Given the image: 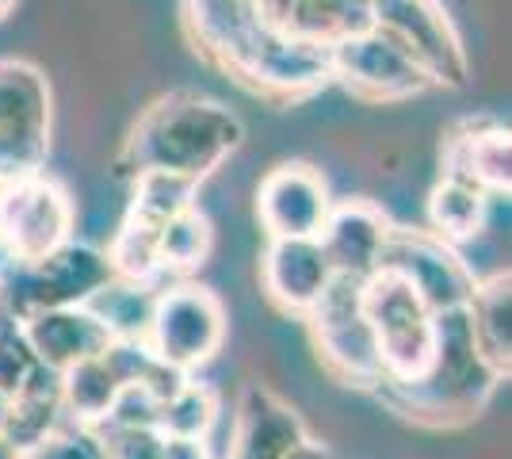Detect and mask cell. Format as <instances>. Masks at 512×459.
I'll use <instances>...</instances> for the list:
<instances>
[{"label":"cell","mask_w":512,"mask_h":459,"mask_svg":"<svg viewBox=\"0 0 512 459\" xmlns=\"http://www.w3.org/2000/svg\"><path fill=\"white\" fill-rule=\"evenodd\" d=\"M195 54L264 100L291 104L318 81V50L260 20L253 0H184Z\"/></svg>","instance_id":"cell-1"},{"label":"cell","mask_w":512,"mask_h":459,"mask_svg":"<svg viewBox=\"0 0 512 459\" xmlns=\"http://www.w3.org/2000/svg\"><path fill=\"white\" fill-rule=\"evenodd\" d=\"M241 142L245 123L226 104L199 92H169L138 115L115 157V173L123 180L172 173L203 184Z\"/></svg>","instance_id":"cell-2"},{"label":"cell","mask_w":512,"mask_h":459,"mask_svg":"<svg viewBox=\"0 0 512 459\" xmlns=\"http://www.w3.org/2000/svg\"><path fill=\"white\" fill-rule=\"evenodd\" d=\"M497 383L501 379L486 368V360L470 341L467 314L448 310V314H436V352H432L428 372L413 383L383 379L375 394L406 421L444 429V425H463L482 414Z\"/></svg>","instance_id":"cell-3"},{"label":"cell","mask_w":512,"mask_h":459,"mask_svg":"<svg viewBox=\"0 0 512 459\" xmlns=\"http://www.w3.org/2000/svg\"><path fill=\"white\" fill-rule=\"evenodd\" d=\"M363 318L386 383H413L428 372L436 352V314L402 276L379 268L363 280Z\"/></svg>","instance_id":"cell-4"},{"label":"cell","mask_w":512,"mask_h":459,"mask_svg":"<svg viewBox=\"0 0 512 459\" xmlns=\"http://www.w3.org/2000/svg\"><path fill=\"white\" fill-rule=\"evenodd\" d=\"M226 341V306L211 287L176 284L153 295L146 345L176 375L192 379L195 368L211 364Z\"/></svg>","instance_id":"cell-5"},{"label":"cell","mask_w":512,"mask_h":459,"mask_svg":"<svg viewBox=\"0 0 512 459\" xmlns=\"http://www.w3.org/2000/svg\"><path fill=\"white\" fill-rule=\"evenodd\" d=\"M73 241V199L46 173L0 180V261L27 268Z\"/></svg>","instance_id":"cell-6"},{"label":"cell","mask_w":512,"mask_h":459,"mask_svg":"<svg viewBox=\"0 0 512 459\" xmlns=\"http://www.w3.org/2000/svg\"><path fill=\"white\" fill-rule=\"evenodd\" d=\"M54 96L39 66L0 58V180L46 173Z\"/></svg>","instance_id":"cell-7"},{"label":"cell","mask_w":512,"mask_h":459,"mask_svg":"<svg viewBox=\"0 0 512 459\" xmlns=\"http://www.w3.org/2000/svg\"><path fill=\"white\" fill-rule=\"evenodd\" d=\"M306 326L314 337L318 360L337 383L363 387V391H375L383 383L379 352H375L371 329L363 318V280L333 276L329 291L306 314Z\"/></svg>","instance_id":"cell-8"},{"label":"cell","mask_w":512,"mask_h":459,"mask_svg":"<svg viewBox=\"0 0 512 459\" xmlns=\"http://www.w3.org/2000/svg\"><path fill=\"white\" fill-rule=\"evenodd\" d=\"M367 8L371 27L402 46L432 85H467V46L440 0H367Z\"/></svg>","instance_id":"cell-9"},{"label":"cell","mask_w":512,"mask_h":459,"mask_svg":"<svg viewBox=\"0 0 512 459\" xmlns=\"http://www.w3.org/2000/svg\"><path fill=\"white\" fill-rule=\"evenodd\" d=\"M115 276L100 249L65 241L50 257L27 268H12L4 280V306L16 318H27L35 310H58V306H85L96 291H104Z\"/></svg>","instance_id":"cell-10"},{"label":"cell","mask_w":512,"mask_h":459,"mask_svg":"<svg viewBox=\"0 0 512 459\" xmlns=\"http://www.w3.org/2000/svg\"><path fill=\"white\" fill-rule=\"evenodd\" d=\"M379 268L402 276L432 314L463 310L478 284V276L470 272V264L459 257L455 245L440 241L432 230H409V226H390Z\"/></svg>","instance_id":"cell-11"},{"label":"cell","mask_w":512,"mask_h":459,"mask_svg":"<svg viewBox=\"0 0 512 459\" xmlns=\"http://www.w3.org/2000/svg\"><path fill=\"white\" fill-rule=\"evenodd\" d=\"M329 77L367 104H402L432 88L421 66L375 27L329 46Z\"/></svg>","instance_id":"cell-12"},{"label":"cell","mask_w":512,"mask_h":459,"mask_svg":"<svg viewBox=\"0 0 512 459\" xmlns=\"http://www.w3.org/2000/svg\"><path fill=\"white\" fill-rule=\"evenodd\" d=\"M333 199L329 184L306 161H283L256 188V219L272 238H318Z\"/></svg>","instance_id":"cell-13"},{"label":"cell","mask_w":512,"mask_h":459,"mask_svg":"<svg viewBox=\"0 0 512 459\" xmlns=\"http://www.w3.org/2000/svg\"><path fill=\"white\" fill-rule=\"evenodd\" d=\"M23 345L31 349L35 364L46 372L62 375L92 356H104L115 341L111 329L88 310V306H58V310H35L27 318H16Z\"/></svg>","instance_id":"cell-14"},{"label":"cell","mask_w":512,"mask_h":459,"mask_svg":"<svg viewBox=\"0 0 512 459\" xmlns=\"http://www.w3.org/2000/svg\"><path fill=\"white\" fill-rule=\"evenodd\" d=\"M394 222L386 219V211L371 199H344L333 203L325 226L318 234V245L325 261L333 268V276L344 280H367L379 272V253Z\"/></svg>","instance_id":"cell-15"},{"label":"cell","mask_w":512,"mask_h":459,"mask_svg":"<svg viewBox=\"0 0 512 459\" xmlns=\"http://www.w3.org/2000/svg\"><path fill=\"white\" fill-rule=\"evenodd\" d=\"M333 284L318 238H272L260 257V287L283 314L306 318Z\"/></svg>","instance_id":"cell-16"},{"label":"cell","mask_w":512,"mask_h":459,"mask_svg":"<svg viewBox=\"0 0 512 459\" xmlns=\"http://www.w3.org/2000/svg\"><path fill=\"white\" fill-rule=\"evenodd\" d=\"M444 176L467 180L490 199L509 196L512 188V138L497 119H463L444 138Z\"/></svg>","instance_id":"cell-17"},{"label":"cell","mask_w":512,"mask_h":459,"mask_svg":"<svg viewBox=\"0 0 512 459\" xmlns=\"http://www.w3.org/2000/svg\"><path fill=\"white\" fill-rule=\"evenodd\" d=\"M306 440V425L295 406L276 391L249 383L237 398L230 459H287Z\"/></svg>","instance_id":"cell-18"},{"label":"cell","mask_w":512,"mask_h":459,"mask_svg":"<svg viewBox=\"0 0 512 459\" xmlns=\"http://www.w3.org/2000/svg\"><path fill=\"white\" fill-rule=\"evenodd\" d=\"M253 4L260 20L276 27L279 35L325 46V50L371 27L367 0H253Z\"/></svg>","instance_id":"cell-19"},{"label":"cell","mask_w":512,"mask_h":459,"mask_svg":"<svg viewBox=\"0 0 512 459\" xmlns=\"http://www.w3.org/2000/svg\"><path fill=\"white\" fill-rule=\"evenodd\" d=\"M470 326V341L478 356L486 360L497 379H509L512 372V276L493 272L490 280H478L474 295L463 306Z\"/></svg>","instance_id":"cell-20"},{"label":"cell","mask_w":512,"mask_h":459,"mask_svg":"<svg viewBox=\"0 0 512 459\" xmlns=\"http://www.w3.org/2000/svg\"><path fill=\"white\" fill-rule=\"evenodd\" d=\"M58 421H62V387H58V375L35 364V372L27 375V383L4 406L0 440L12 444L20 456H27L50 433H58Z\"/></svg>","instance_id":"cell-21"},{"label":"cell","mask_w":512,"mask_h":459,"mask_svg":"<svg viewBox=\"0 0 512 459\" xmlns=\"http://www.w3.org/2000/svg\"><path fill=\"white\" fill-rule=\"evenodd\" d=\"M490 203L493 199L482 188L455 180V176H440V184L428 192V230L448 245L474 241L486 230Z\"/></svg>","instance_id":"cell-22"},{"label":"cell","mask_w":512,"mask_h":459,"mask_svg":"<svg viewBox=\"0 0 512 459\" xmlns=\"http://www.w3.org/2000/svg\"><path fill=\"white\" fill-rule=\"evenodd\" d=\"M58 387H62V414L73 417L77 429L104 425L119 402V394H123V383H119L115 368L107 364V356H92L85 364L62 372Z\"/></svg>","instance_id":"cell-23"},{"label":"cell","mask_w":512,"mask_h":459,"mask_svg":"<svg viewBox=\"0 0 512 459\" xmlns=\"http://www.w3.org/2000/svg\"><path fill=\"white\" fill-rule=\"evenodd\" d=\"M153 287L127 284V280H111L104 291H96L88 299V310L111 329L115 341H146V326H150L153 310Z\"/></svg>","instance_id":"cell-24"},{"label":"cell","mask_w":512,"mask_h":459,"mask_svg":"<svg viewBox=\"0 0 512 459\" xmlns=\"http://www.w3.org/2000/svg\"><path fill=\"white\" fill-rule=\"evenodd\" d=\"M130 184H134V196H130L127 219L146 222L153 230H161L180 211H188L195 203V192H199L195 180H184V176L172 173H142L134 176Z\"/></svg>","instance_id":"cell-25"},{"label":"cell","mask_w":512,"mask_h":459,"mask_svg":"<svg viewBox=\"0 0 512 459\" xmlns=\"http://www.w3.org/2000/svg\"><path fill=\"white\" fill-rule=\"evenodd\" d=\"M211 245H214L211 219L192 203L188 211H180L176 219L165 222L161 234H157L161 272H195L199 264L211 257Z\"/></svg>","instance_id":"cell-26"},{"label":"cell","mask_w":512,"mask_h":459,"mask_svg":"<svg viewBox=\"0 0 512 459\" xmlns=\"http://www.w3.org/2000/svg\"><path fill=\"white\" fill-rule=\"evenodd\" d=\"M157 234L146 222L123 219L119 234L107 245V264H111V276L115 280H127V284L153 287V280L161 276V253H157Z\"/></svg>","instance_id":"cell-27"},{"label":"cell","mask_w":512,"mask_h":459,"mask_svg":"<svg viewBox=\"0 0 512 459\" xmlns=\"http://www.w3.org/2000/svg\"><path fill=\"white\" fill-rule=\"evenodd\" d=\"M214 417H218V394L195 379H184L176 391L161 402V414H157V429L165 437H192L207 440Z\"/></svg>","instance_id":"cell-28"},{"label":"cell","mask_w":512,"mask_h":459,"mask_svg":"<svg viewBox=\"0 0 512 459\" xmlns=\"http://www.w3.org/2000/svg\"><path fill=\"white\" fill-rule=\"evenodd\" d=\"M104 459H161L165 433L157 425H115L104 421L92 429Z\"/></svg>","instance_id":"cell-29"},{"label":"cell","mask_w":512,"mask_h":459,"mask_svg":"<svg viewBox=\"0 0 512 459\" xmlns=\"http://www.w3.org/2000/svg\"><path fill=\"white\" fill-rule=\"evenodd\" d=\"M35 372V356L23 345L16 322L8 329H0V394L12 398L27 383V375Z\"/></svg>","instance_id":"cell-30"},{"label":"cell","mask_w":512,"mask_h":459,"mask_svg":"<svg viewBox=\"0 0 512 459\" xmlns=\"http://www.w3.org/2000/svg\"><path fill=\"white\" fill-rule=\"evenodd\" d=\"M23 459H104L100 456V444L92 437V429H58L39 444L31 448Z\"/></svg>","instance_id":"cell-31"},{"label":"cell","mask_w":512,"mask_h":459,"mask_svg":"<svg viewBox=\"0 0 512 459\" xmlns=\"http://www.w3.org/2000/svg\"><path fill=\"white\" fill-rule=\"evenodd\" d=\"M161 459H211V448H207V440H192V437H165V448H161Z\"/></svg>","instance_id":"cell-32"},{"label":"cell","mask_w":512,"mask_h":459,"mask_svg":"<svg viewBox=\"0 0 512 459\" xmlns=\"http://www.w3.org/2000/svg\"><path fill=\"white\" fill-rule=\"evenodd\" d=\"M287 459H333V452H329V448H325V444H318V440H302L299 448H295V452H291V456Z\"/></svg>","instance_id":"cell-33"},{"label":"cell","mask_w":512,"mask_h":459,"mask_svg":"<svg viewBox=\"0 0 512 459\" xmlns=\"http://www.w3.org/2000/svg\"><path fill=\"white\" fill-rule=\"evenodd\" d=\"M0 459H23V456L12 448V444H4V440H0Z\"/></svg>","instance_id":"cell-34"},{"label":"cell","mask_w":512,"mask_h":459,"mask_svg":"<svg viewBox=\"0 0 512 459\" xmlns=\"http://www.w3.org/2000/svg\"><path fill=\"white\" fill-rule=\"evenodd\" d=\"M12 8H16V0H0V20H8V16H12Z\"/></svg>","instance_id":"cell-35"},{"label":"cell","mask_w":512,"mask_h":459,"mask_svg":"<svg viewBox=\"0 0 512 459\" xmlns=\"http://www.w3.org/2000/svg\"><path fill=\"white\" fill-rule=\"evenodd\" d=\"M4 406H8V398H4V394H0V417H4Z\"/></svg>","instance_id":"cell-36"},{"label":"cell","mask_w":512,"mask_h":459,"mask_svg":"<svg viewBox=\"0 0 512 459\" xmlns=\"http://www.w3.org/2000/svg\"><path fill=\"white\" fill-rule=\"evenodd\" d=\"M0 310H4V280H0Z\"/></svg>","instance_id":"cell-37"}]
</instances>
